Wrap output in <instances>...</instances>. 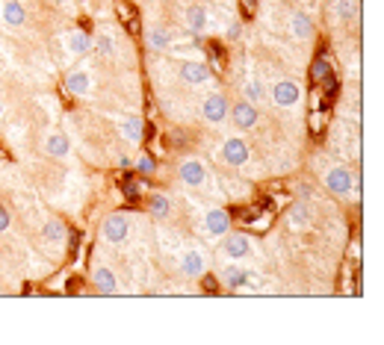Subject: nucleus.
I'll return each instance as SVG.
<instances>
[{"instance_id": "nucleus-26", "label": "nucleus", "mask_w": 384, "mask_h": 345, "mask_svg": "<svg viewBox=\"0 0 384 345\" xmlns=\"http://www.w3.org/2000/svg\"><path fill=\"white\" fill-rule=\"evenodd\" d=\"M121 136H125L128 142H142V118L139 115H128L125 125H121Z\"/></svg>"}, {"instance_id": "nucleus-29", "label": "nucleus", "mask_w": 384, "mask_h": 345, "mask_svg": "<svg viewBox=\"0 0 384 345\" xmlns=\"http://www.w3.org/2000/svg\"><path fill=\"white\" fill-rule=\"evenodd\" d=\"M311 74H314V80H325L328 74H331V65L325 63V59H316L314 68H311Z\"/></svg>"}, {"instance_id": "nucleus-18", "label": "nucleus", "mask_w": 384, "mask_h": 345, "mask_svg": "<svg viewBox=\"0 0 384 345\" xmlns=\"http://www.w3.org/2000/svg\"><path fill=\"white\" fill-rule=\"evenodd\" d=\"M311 221H314V213H311V207L307 204H293L290 207V213H287V227L290 230H307L311 227Z\"/></svg>"}, {"instance_id": "nucleus-16", "label": "nucleus", "mask_w": 384, "mask_h": 345, "mask_svg": "<svg viewBox=\"0 0 384 345\" xmlns=\"http://www.w3.org/2000/svg\"><path fill=\"white\" fill-rule=\"evenodd\" d=\"M66 47H68V54L71 56H86L95 47V42H92V35L89 33H83V30H71L68 35H66Z\"/></svg>"}, {"instance_id": "nucleus-30", "label": "nucleus", "mask_w": 384, "mask_h": 345, "mask_svg": "<svg viewBox=\"0 0 384 345\" xmlns=\"http://www.w3.org/2000/svg\"><path fill=\"white\" fill-rule=\"evenodd\" d=\"M9 227V213H6V207L0 204V233H3Z\"/></svg>"}, {"instance_id": "nucleus-4", "label": "nucleus", "mask_w": 384, "mask_h": 345, "mask_svg": "<svg viewBox=\"0 0 384 345\" xmlns=\"http://www.w3.org/2000/svg\"><path fill=\"white\" fill-rule=\"evenodd\" d=\"M101 236H104V242H109V245H121V242L130 236V218H128L125 213L107 216L104 225H101Z\"/></svg>"}, {"instance_id": "nucleus-8", "label": "nucleus", "mask_w": 384, "mask_h": 345, "mask_svg": "<svg viewBox=\"0 0 384 345\" xmlns=\"http://www.w3.org/2000/svg\"><path fill=\"white\" fill-rule=\"evenodd\" d=\"M181 80L190 86H204L213 80V68L207 63H198V59H187V63L181 65Z\"/></svg>"}, {"instance_id": "nucleus-32", "label": "nucleus", "mask_w": 384, "mask_h": 345, "mask_svg": "<svg viewBox=\"0 0 384 345\" xmlns=\"http://www.w3.org/2000/svg\"><path fill=\"white\" fill-rule=\"evenodd\" d=\"M245 3V9H252V6H257V0H243Z\"/></svg>"}, {"instance_id": "nucleus-11", "label": "nucleus", "mask_w": 384, "mask_h": 345, "mask_svg": "<svg viewBox=\"0 0 384 345\" xmlns=\"http://www.w3.org/2000/svg\"><path fill=\"white\" fill-rule=\"evenodd\" d=\"M228 113H231L233 125H237L240 130H252V127H257V121H260L257 106H254V104H249V101H245V97H243V101L233 104V106L228 109Z\"/></svg>"}, {"instance_id": "nucleus-2", "label": "nucleus", "mask_w": 384, "mask_h": 345, "mask_svg": "<svg viewBox=\"0 0 384 345\" xmlns=\"http://www.w3.org/2000/svg\"><path fill=\"white\" fill-rule=\"evenodd\" d=\"M325 189L340 195V198H346V195H352L358 189V177L346 166H334V168L325 171Z\"/></svg>"}, {"instance_id": "nucleus-7", "label": "nucleus", "mask_w": 384, "mask_h": 345, "mask_svg": "<svg viewBox=\"0 0 384 345\" xmlns=\"http://www.w3.org/2000/svg\"><path fill=\"white\" fill-rule=\"evenodd\" d=\"M222 159H225V163H228L231 168H243V166L252 159L249 145H245L243 139H237V136L225 139V145H222Z\"/></svg>"}, {"instance_id": "nucleus-13", "label": "nucleus", "mask_w": 384, "mask_h": 345, "mask_svg": "<svg viewBox=\"0 0 384 345\" xmlns=\"http://www.w3.org/2000/svg\"><path fill=\"white\" fill-rule=\"evenodd\" d=\"M290 33H293V39H299V42H311L316 35L314 18L307 15V12H293L290 15Z\"/></svg>"}, {"instance_id": "nucleus-12", "label": "nucleus", "mask_w": 384, "mask_h": 345, "mask_svg": "<svg viewBox=\"0 0 384 345\" xmlns=\"http://www.w3.org/2000/svg\"><path fill=\"white\" fill-rule=\"evenodd\" d=\"M204 272H207V254L198 251V248L183 251V257H181V275L183 278H201Z\"/></svg>"}, {"instance_id": "nucleus-21", "label": "nucleus", "mask_w": 384, "mask_h": 345, "mask_svg": "<svg viewBox=\"0 0 384 345\" xmlns=\"http://www.w3.org/2000/svg\"><path fill=\"white\" fill-rule=\"evenodd\" d=\"M145 45L151 47V51H157V54L169 51V47H171V33L166 27H157V24H154V27L145 30Z\"/></svg>"}, {"instance_id": "nucleus-3", "label": "nucleus", "mask_w": 384, "mask_h": 345, "mask_svg": "<svg viewBox=\"0 0 384 345\" xmlns=\"http://www.w3.org/2000/svg\"><path fill=\"white\" fill-rule=\"evenodd\" d=\"M222 254L228 257V260H245V257H252L254 254V245H252V239L245 236V233H225V236H222V248H219Z\"/></svg>"}, {"instance_id": "nucleus-1", "label": "nucleus", "mask_w": 384, "mask_h": 345, "mask_svg": "<svg viewBox=\"0 0 384 345\" xmlns=\"http://www.w3.org/2000/svg\"><path fill=\"white\" fill-rule=\"evenodd\" d=\"M269 101L281 109H290L302 101V86L295 80H275L269 86Z\"/></svg>"}, {"instance_id": "nucleus-5", "label": "nucleus", "mask_w": 384, "mask_h": 345, "mask_svg": "<svg viewBox=\"0 0 384 345\" xmlns=\"http://www.w3.org/2000/svg\"><path fill=\"white\" fill-rule=\"evenodd\" d=\"M231 230V216L225 213L222 207H213V209H207V216L201 221V233L207 239H222L225 233Z\"/></svg>"}, {"instance_id": "nucleus-33", "label": "nucleus", "mask_w": 384, "mask_h": 345, "mask_svg": "<svg viewBox=\"0 0 384 345\" xmlns=\"http://www.w3.org/2000/svg\"><path fill=\"white\" fill-rule=\"evenodd\" d=\"M0 115H3V101H0Z\"/></svg>"}, {"instance_id": "nucleus-27", "label": "nucleus", "mask_w": 384, "mask_h": 345, "mask_svg": "<svg viewBox=\"0 0 384 345\" xmlns=\"http://www.w3.org/2000/svg\"><path fill=\"white\" fill-rule=\"evenodd\" d=\"M66 225L63 221H47V225L42 227V236L47 239V242H66Z\"/></svg>"}, {"instance_id": "nucleus-10", "label": "nucleus", "mask_w": 384, "mask_h": 345, "mask_svg": "<svg viewBox=\"0 0 384 345\" xmlns=\"http://www.w3.org/2000/svg\"><path fill=\"white\" fill-rule=\"evenodd\" d=\"M219 280H222V287H225V289H243V287L257 283V275L245 272V268H240V266H225L219 272Z\"/></svg>"}, {"instance_id": "nucleus-6", "label": "nucleus", "mask_w": 384, "mask_h": 345, "mask_svg": "<svg viewBox=\"0 0 384 345\" xmlns=\"http://www.w3.org/2000/svg\"><path fill=\"white\" fill-rule=\"evenodd\" d=\"M228 97L225 95H219V92H213V95H207L204 101H201V115L210 121V125H222V121L228 118Z\"/></svg>"}, {"instance_id": "nucleus-24", "label": "nucleus", "mask_w": 384, "mask_h": 345, "mask_svg": "<svg viewBox=\"0 0 384 345\" xmlns=\"http://www.w3.org/2000/svg\"><path fill=\"white\" fill-rule=\"evenodd\" d=\"M148 209H151V216L154 218H169L171 216V198L169 195H151V198H148Z\"/></svg>"}, {"instance_id": "nucleus-23", "label": "nucleus", "mask_w": 384, "mask_h": 345, "mask_svg": "<svg viewBox=\"0 0 384 345\" xmlns=\"http://www.w3.org/2000/svg\"><path fill=\"white\" fill-rule=\"evenodd\" d=\"M334 15H337V21H358L361 18V3L358 0H334Z\"/></svg>"}, {"instance_id": "nucleus-28", "label": "nucleus", "mask_w": 384, "mask_h": 345, "mask_svg": "<svg viewBox=\"0 0 384 345\" xmlns=\"http://www.w3.org/2000/svg\"><path fill=\"white\" fill-rule=\"evenodd\" d=\"M136 168H139L142 175H154V171H157V163H154V157H151V154H142L139 159H136Z\"/></svg>"}, {"instance_id": "nucleus-20", "label": "nucleus", "mask_w": 384, "mask_h": 345, "mask_svg": "<svg viewBox=\"0 0 384 345\" xmlns=\"http://www.w3.org/2000/svg\"><path fill=\"white\" fill-rule=\"evenodd\" d=\"M45 151H47V157L66 159V157L71 154V139L66 136V133H47V139H45Z\"/></svg>"}, {"instance_id": "nucleus-9", "label": "nucleus", "mask_w": 384, "mask_h": 345, "mask_svg": "<svg viewBox=\"0 0 384 345\" xmlns=\"http://www.w3.org/2000/svg\"><path fill=\"white\" fill-rule=\"evenodd\" d=\"M178 175L183 180V186L198 189V186H204V183H207V166L201 163V159H183Z\"/></svg>"}, {"instance_id": "nucleus-25", "label": "nucleus", "mask_w": 384, "mask_h": 345, "mask_svg": "<svg viewBox=\"0 0 384 345\" xmlns=\"http://www.w3.org/2000/svg\"><path fill=\"white\" fill-rule=\"evenodd\" d=\"M243 95H245V101H249V104H263L266 101V97H269V92L263 89V83H260L257 77L254 80H245V86H243Z\"/></svg>"}, {"instance_id": "nucleus-17", "label": "nucleus", "mask_w": 384, "mask_h": 345, "mask_svg": "<svg viewBox=\"0 0 384 345\" xmlns=\"http://www.w3.org/2000/svg\"><path fill=\"white\" fill-rule=\"evenodd\" d=\"M183 18H187V27H190L195 35L207 33V27H210V12H207V6H187Z\"/></svg>"}, {"instance_id": "nucleus-19", "label": "nucleus", "mask_w": 384, "mask_h": 345, "mask_svg": "<svg viewBox=\"0 0 384 345\" xmlns=\"http://www.w3.org/2000/svg\"><path fill=\"white\" fill-rule=\"evenodd\" d=\"M66 89L71 95H77V97L89 95L92 92V74L89 71H71V74H66Z\"/></svg>"}, {"instance_id": "nucleus-15", "label": "nucleus", "mask_w": 384, "mask_h": 345, "mask_svg": "<svg viewBox=\"0 0 384 345\" xmlns=\"http://www.w3.org/2000/svg\"><path fill=\"white\" fill-rule=\"evenodd\" d=\"M92 283H95V289L101 292V295H113L118 292V278L113 268H107V266H98L95 272H92Z\"/></svg>"}, {"instance_id": "nucleus-34", "label": "nucleus", "mask_w": 384, "mask_h": 345, "mask_svg": "<svg viewBox=\"0 0 384 345\" xmlns=\"http://www.w3.org/2000/svg\"><path fill=\"white\" fill-rule=\"evenodd\" d=\"M80 3H89V0H80Z\"/></svg>"}, {"instance_id": "nucleus-31", "label": "nucleus", "mask_w": 384, "mask_h": 345, "mask_svg": "<svg viewBox=\"0 0 384 345\" xmlns=\"http://www.w3.org/2000/svg\"><path fill=\"white\" fill-rule=\"evenodd\" d=\"M228 35H231V39H237V35H240V27H237V24H233V27H228Z\"/></svg>"}, {"instance_id": "nucleus-22", "label": "nucleus", "mask_w": 384, "mask_h": 345, "mask_svg": "<svg viewBox=\"0 0 384 345\" xmlns=\"http://www.w3.org/2000/svg\"><path fill=\"white\" fill-rule=\"evenodd\" d=\"M92 42H95V47H92V51H98V54H101L104 59H113V56L118 54V39H116V35L109 33V30H101V33H98Z\"/></svg>"}, {"instance_id": "nucleus-14", "label": "nucleus", "mask_w": 384, "mask_h": 345, "mask_svg": "<svg viewBox=\"0 0 384 345\" xmlns=\"http://www.w3.org/2000/svg\"><path fill=\"white\" fill-rule=\"evenodd\" d=\"M0 18H3L9 30H18L27 24V9H24L18 0H6V3H0Z\"/></svg>"}]
</instances>
